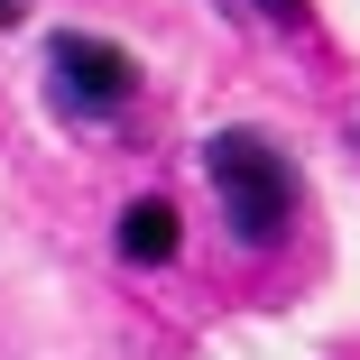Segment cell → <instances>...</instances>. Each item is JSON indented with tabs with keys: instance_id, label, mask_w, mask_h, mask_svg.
I'll return each mask as SVG.
<instances>
[{
	"instance_id": "1",
	"label": "cell",
	"mask_w": 360,
	"mask_h": 360,
	"mask_svg": "<svg viewBox=\"0 0 360 360\" xmlns=\"http://www.w3.org/2000/svg\"><path fill=\"white\" fill-rule=\"evenodd\" d=\"M203 176H212V194H222V222H231L240 250H277L286 240L296 176H286V158L268 148L259 129H212L203 139Z\"/></svg>"
},
{
	"instance_id": "2",
	"label": "cell",
	"mask_w": 360,
	"mask_h": 360,
	"mask_svg": "<svg viewBox=\"0 0 360 360\" xmlns=\"http://www.w3.org/2000/svg\"><path fill=\"white\" fill-rule=\"evenodd\" d=\"M46 84H56V111H75V120H111L129 93H139V65L111 46V37H75L65 28L46 46Z\"/></svg>"
},
{
	"instance_id": "3",
	"label": "cell",
	"mask_w": 360,
	"mask_h": 360,
	"mask_svg": "<svg viewBox=\"0 0 360 360\" xmlns=\"http://www.w3.org/2000/svg\"><path fill=\"white\" fill-rule=\"evenodd\" d=\"M120 259H139V268H167L176 259V203H129L120 212Z\"/></svg>"
},
{
	"instance_id": "4",
	"label": "cell",
	"mask_w": 360,
	"mask_h": 360,
	"mask_svg": "<svg viewBox=\"0 0 360 360\" xmlns=\"http://www.w3.org/2000/svg\"><path fill=\"white\" fill-rule=\"evenodd\" d=\"M259 19H277V28H305V0H259Z\"/></svg>"
},
{
	"instance_id": "5",
	"label": "cell",
	"mask_w": 360,
	"mask_h": 360,
	"mask_svg": "<svg viewBox=\"0 0 360 360\" xmlns=\"http://www.w3.org/2000/svg\"><path fill=\"white\" fill-rule=\"evenodd\" d=\"M19 10H28V0H0V28H10V19H19Z\"/></svg>"
}]
</instances>
